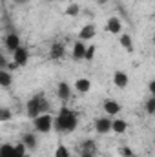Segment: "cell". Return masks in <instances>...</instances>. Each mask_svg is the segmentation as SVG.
Listing matches in <instances>:
<instances>
[{
    "label": "cell",
    "mask_w": 155,
    "mask_h": 157,
    "mask_svg": "<svg viewBox=\"0 0 155 157\" xmlns=\"http://www.w3.org/2000/svg\"><path fill=\"white\" fill-rule=\"evenodd\" d=\"M78 126V115L77 112H73V110H70V108H60V112H59V115L55 117V124H53V128H55V132L57 133H71V132H75Z\"/></svg>",
    "instance_id": "6da1fadb"
},
{
    "label": "cell",
    "mask_w": 155,
    "mask_h": 157,
    "mask_svg": "<svg viewBox=\"0 0 155 157\" xmlns=\"http://www.w3.org/2000/svg\"><path fill=\"white\" fill-rule=\"evenodd\" d=\"M53 124H55V117H51L49 113H42L37 119H33V126L39 133H47L53 130Z\"/></svg>",
    "instance_id": "7a4b0ae2"
},
{
    "label": "cell",
    "mask_w": 155,
    "mask_h": 157,
    "mask_svg": "<svg viewBox=\"0 0 155 157\" xmlns=\"http://www.w3.org/2000/svg\"><path fill=\"white\" fill-rule=\"evenodd\" d=\"M26 113H28V117L29 119H37L40 113V93L39 95H35V97H31L29 101H28V104H26Z\"/></svg>",
    "instance_id": "3957f363"
},
{
    "label": "cell",
    "mask_w": 155,
    "mask_h": 157,
    "mask_svg": "<svg viewBox=\"0 0 155 157\" xmlns=\"http://www.w3.org/2000/svg\"><path fill=\"white\" fill-rule=\"evenodd\" d=\"M28 60H29V49H28L26 46H20V48L13 53V62H15L17 66H24V64H28Z\"/></svg>",
    "instance_id": "277c9868"
},
{
    "label": "cell",
    "mask_w": 155,
    "mask_h": 157,
    "mask_svg": "<svg viewBox=\"0 0 155 157\" xmlns=\"http://www.w3.org/2000/svg\"><path fill=\"white\" fill-rule=\"evenodd\" d=\"M112 124H113V121L108 117H100L95 121V132L97 133H100V135H104V133H110L112 132Z\"/></svg>",
    "instance_id": "5b68a950"
},
{
    "label": "cell",
    "mask_w": 155,
    "mask_h": 157,
    "mask_svg": "<svg viewBox=\"0 0 155 157\" xmlns=\"http://www.w3.org/2000/svg\"><path fill=\"white\" fill-rule=\"evenodd\" d=\"M4 44H6V49L7 51H11V53H15L22 44H20V37L17 35V33H9L7 37H6V40H4Z\"/></svg>",
    "instance_id": "8992f818"
},
{
    "label": "cell",
    "mask_w": 155,
    "mask_h": 157,
    "mask_svg": "<svg viewBox=\"0 0 155 157\" xmlns=\"http://www.w3.org/2000/svg\"><path fill=\"white\" fill-rule=\"evenodd\" d=\"M57 95H59V99L62 101V102H66L68 99H70V95H71V86L68 84V82H59V86H57Z\"/></svg>",
    "instance_id": "52a82bcc"
},
{
    "label": "cell",
    "mask_w": 155,
    "mask_h": 157,
    "mask_svg": "<svg viewBox=\"0 0 155 157\" xmlns=\"http://www.w3.org/2000/svg\"><path fill=\"white\" fill-rule=\"evenodd\" d=\"M86 49H88V46L82 40H77L73 44V59L75 60H84L86 59Z\"/></svg>",
    "instance_id": "ba28073f"
},
{
    "label": "cell",
    "mask_w": 155,
    "mask_h": 157,
    "mask_svg": "<svg viewBox=\"0 0 155 157\" xmlns=\"http://www.w3.org/2000/svg\"><path fill=\"white\" fill-rule=\"evenodd\" d=\"M102 110L108 113V115H117L122 108H120V104L117 102V101H112V99H108V101H104L102 102Z\"/></svg>",
    "instance_id": "9c48e42d"
},
{
    "label": "cell",
    "mask_w": 155,
    "mask_h": 157,
    "mask_svg": "<svg viewBox=\"0 0 155 157\" xmlns=\"http://www.w3.org/2000/svg\"><path fill=\"white\" fill-rule=\"evenodd\" d=\"M106 29L113 35H119L120 29H122V24H120V18L119 17H110L108 22H106Z\"/></svg>",
    "instance_id": "30bf717a"
},
{
    "label": "cell",
    "mask_w": 155,
    "mask_h": 157,
    "mask_svg": "<svg viewBox=\"0 0 155 157\" xmlns=\"http://www.w3.org/2000/svg\"><path fill=\"white\" fill-rule=\"evenodd\" d=\"M95 37V26L93 24H86L80 31H78V40L86 42V40H91Z\"/></svg>",
    "instance_id": "8fae6325"
},
{
    "label": "cell",
    "mask_w": 155,
    "mask_h": 157,
    "mask_svg": "<svg viewBox=\"0 0 155 157\" xmlns=\"http://www.w3.org/2000/svg\"><path fill=\"white\" fill-rule=\"evenodd\" d=\"M64 53H66V48H64V44H60V42H55V44L51 46V49H49V57H51L53 60L62 59Z\"/></svg>",
    "instance_id": "7c38bea8"
},
{
    "label": "cell",
    "mask_w": 155,
    "mask_h": 157,
    "mask_svg": "<svg viewBox=\"0 0 155 157\" xmlns=\"http://www.w3.org/2000/svg\"><path fill=\"white\" fill-rule=\"evenodd\" d=\"M128 82H130L128 73H124V71H115V73H113V84H115L117 88L124 90V88L128 86Z\"/></svg>",
    "instance_id": "4fadbf2b"
},
{
    "label": "cell",
    "mask_w": 155,
    "mask_h": 157,
    "mask_svg": "<svg viewBox=\"0 0 155 157\" xmlns=\"http://www.w3.org/2000/svg\"><path fill=\"white\" fill-rule=\"evenodd\" d=\"M73 86H75V90H77L78 93H88V91L91 90V80H89V78H84V77L77 78Z\"/></svg>",
    "instance_id": "5bb4252c"
},
{
    "label": "cell",
    "mask_w": 155,
    "mask_h": 157,
    "mask_svg": "<svg viewBox=\"0 0 155 157\" xmlns=\"http://www.w3.org/2000/svg\"><path fill=\"white\" fill-rule=\"evenodd\" d=\"M119 42H120V46H122L128 53H133V48H135V46H133V40H131V37H130L128 33H122L120 39H119Z\"/></svg>",
    "instance_id": "9a60e30c"
},
{
    "label": "cell",
    "mask_w": 155,
    "mask_h": 157,
    "mask_svg": "<svg viewBox=\"0 0 155 157\" xmlns=\"http://www.w3.org/2000/svg\"><path fill=\"white\" fill-rule=\"evenodd\" d=\"M128 130V122L124 119H113V124H112V132L115 133H124Z\"/></svg>",
    "instance_id": "2e32d148"
},
{
    "label": "cell",
    "mask_w": 155,
    "mask_h": 157,
    "mask_svg": "<svg viewBox=\"0 0 155 157\" xmlns=\"http://www.w3.org/2000/svg\"><path fill=\"white\" fill-rule=\"evenodd\" d=\"M22 143L28 146V150H29V152L37 148V137H35L33 133H24V135H22Z\"/></svg>",
    "instance_id": "e0dca14e"
},
{
    "label": "cell",
    "mask_w": 155,
    "mask_h": 157,
    "mask_svg": "<svg viewBox=\"0 0 155 157\" xmlns=\"http://www.w3.org/2000/svg\"><path fill=\"white\" fill-rule=\"evenodd\" d=\"M11 82H13L11 73H9L7 70H0V86H2V88H9Z\"/></svg>",
    "instance_id": "ac0fdd59"
},
{
    "label": "cell",
    "mask_w": 155,
    "mask_h": 157,
    "mask_svg": "<svg viewBox=\"0 0 155 157\" xmlns=\"http://www.w3.org/2000/svg\"><path fill=\"white\" fill-rule=\"evenodd\" d=\"M0 157H17L15 155V146L13 144H2L0 146Z\"/></svg>",
    "instance_id": "d6986e66"
},
{
    "label": "cell",
    "mask_w": 155,
    "mask_h": 157,
    "mask_svg": "<svg viewBox=\"0 0 155 157\" xmlns=\"http://www.w3.org/2000/svg\"><path fill=\"white\" fill-rule=\"evenodd\" d=\"M68 17H77L78 13H80V6L78 4H68V7H66V11H64Z\"/></svg>",
    "instance_id": "ffe728a7"
},
{
    "label": "cell",
    "mask_w": 155,
    "mask_h": 157,
    "mask_svg": "<svg viewBox=\"0 0 155 157\" xmlns=\"http://www.w3.org/2000/svg\"><path fill=\"white\" fill-rule=\"evenodd\" d=\"M55 157H70V150L64 144H59L57 150H55Z\"/></svg>",
    "instance_id": "44dd1931"
},
{
    "label": "cell",
    "mask_w": 155,
    "mask_h": 157,
    "mask_svg": "<svg viewBox=\"0 0 155 157\" xmlns=\"http://www.w3.org/2000/svg\"><path fill=\"white\" fill-rule=\"evenodd\" d=\"M47 110H49V101L40 93V113H47Z\"/></svg>",
    "instance_id": "7402d4cb"
},
{
    "label": "cell",
    "mask_w": 155,
    "mask_h": 157,
    "mask_svg": "<svg viewBox=\"0 0 155 157\" xmlns=\"http://www.w3.org/2000/svg\"><path fill=\"white\" fill-rule=\"evenodd\" d=\"M146 112H148L150 115H155V97H150V99L146 101Z\"/></svg>",
    "instance_id": "603a6c76"
},
{
    "label": "cell",
    "mask_w": 155,
    "mask_h": 157,
    "mask_svg": "<svg viewBox=\"0 0 155 157\" xmlns=\"http://www.w3.org/2000/svg\"><path fill=\"white\" fill-rule=\"evenodd\" d=\"M80 152H93V154H95V143H93V141H84Z\"/></svg>",
    "instance_id": "cb8c5ba5"
},
{
    "label": "cell",
    "mask_w": 155,
    "mask_h": 157,
    "mask_svg": "<svg viewBox=\"0 0 155 157\" xmlns=\"http://www.w3.org/2000/svg\"><path fill=\"white\" fill-rule=\"evenodd\" d=\"M95 51H97V48L95 46H88V49H86V59L84 60H93V57H95Z\"/></svg>",
    "instance_id": "d4e9b609"
},
{
    "label": "cell",
    "mask_w": 155,
    "mask_h": 157,
    "mask_svg": "<svg viewBox=\"0 0 155 157\" xmlns=\"http://www.w3.org/2000/svg\"><path fill=\"white\" fill-rule=\"evenodd\" d=\"M9 119H11V112L7 108H2L0 110V122H7Z\"/></svg>",
    "instance_id": "484cf974"
},
{
    "label": "cell",
    "mask_w": 155,
    "mask_h": 157,
    "mask_svg": "<svg viewBox=\"0 0 155 157\" xmlns=\"http://www.w3.org/2000/svg\"><path fill=\"white\" fill-rule=\"evenodd\" d=\"M120 154H122L124 157H133V152H131V148H128V146L120 148Z\"/></svg>",
    "instance_id": "4316f807"
},
{
    "label": "cell",
    "mask_w": 155,
    "mask_h": 157,
    "mask_svg": "<svg viewBox=\"0 0 155 157\" xmlns=\"http://www.w3.org/2000/svg\"><path fill=\"white\" fill-rule=\"evenodd\" d=\"M148 90H150V93H152V97H155V80H152V82L148 84Z\"/></svg>",
    "instance_id": "83f0119b"
},
{
    "label": "cell",
    "mask_w": 155,
    "mask_h": 157,
    "mask_svg": "<svg viewBox=\"0 0 155 157\" xmlns=\"http://www.w3.org/2000/svg\"><path fill=\"white\" fill-rule=\"evenodd\" d=\"M78 157H95V154H93V152H80Z\"/></svg>",
    "instance_id": "f1b7e54d"
},
{
    "label": "cell",
    "mask_w": 155,
    "mask_h": 157,
    "mask_svg": "<svg viewBox=\"0 0 155 157\" xmlns=\"http://www.w3.org/2000/svg\"><path fill=\"white\" fill-rule=\"evenodd\" d=\"M17 6H22V4H26V2H29V0H13Z\"/></svg>",
    "instance_id": "f546056e"
},
{
    "label": "cell",
    "mask_w": 155,
    "mask_h": 157,
    "mask_svg": "<svg viewBox=\"0 0 155 157\" xmlns=\"http://www.w3.org/2000/svg\"><path fill=\"white\" fill-rule=\"evenodd\" d=\"M22 157H31V155H28V154H26V155H22Z\"/></svg>",
    "instance_id": "4dcf8cb0"
},
{
    "label": "cell",
    "mask_w": 155,
    "mask_h": 157,
    "mask_svg": "<svg viewBox=\"0 0 155 157\" xmlns=\"http://www.w3.org/2000/svg\"><path fill=\"white\" fill-rule=\"evenodd\" d=\"M153 44H155V35H153Z\"/></svg>",
    "instance_id": "1f68e13d"
}]
</instances>
